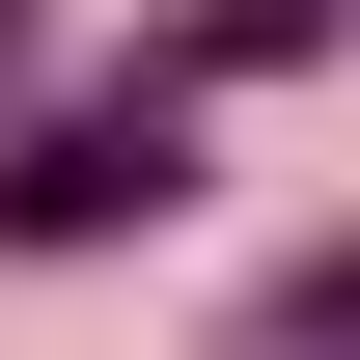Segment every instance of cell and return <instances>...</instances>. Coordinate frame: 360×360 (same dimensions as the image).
I'll use <instances>...</instances> for the list:
<instances>
[{"mask_svg":"<svg viewBox=\"0 0 360 360\" xmlns=\"http://www.w3.org/2000/svg\"><path fill=\"white\" fill-rule=\"evenodd\" d=\"M139 194H167V111H56L28 167H0V222H28V250H84V222H139Z\"/></svg>","mask_w":360,"mask_h":360,"instance_id":"1","label":"cell"}]
</instances>
